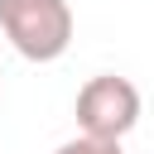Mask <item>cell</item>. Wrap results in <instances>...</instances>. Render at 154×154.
I'll return each mask as SVG.
<instances>
[{
	"label": "cell",
	"mask_w": 154,
	"mask_h": 154,
	"mask_svg": "<svg viewBox=\"0 0 154 154\" xmlns=\"http://www.w3.org/2000/svg\"><path fill=\"white\" fill-rule=\"evenodd\" d=\"M72 29L67 0H0V34L29 63H58L72 48Z\"/></svg>",
	"instance_id": "6da1fadb"
},
{
	"label": "cell",
	"mask_w": 154,
	"mask_h": 154,
	"mask_svg": "<svg viewBox=\"0 0 154 154\" xmlns=\"http://www.w3.org/2000/svg\"><path fill=\"white\" fill-rule=\"evenodd\" d=\"M140 125V87L116 72H96L77 91V130L96 140H125Z\"/></svg>",
	"instance_id": "7a4b0ae2"
},
{
	"label": "cell",
	"mask_w": 154,
	"mask_h": 154,
	"mask_svg": "<svg viewBox=\"0 0 154 154\" xmlns=\"http://www.w3.org/2000/svg\"><path fill=\"white\" fill-rule=\"evenodd\" d=\"M53 154H125L120 149V140H96V135H72V140H63Z\"/></svg>",
	"instance_id": "3957f363"
}]
</instances>
